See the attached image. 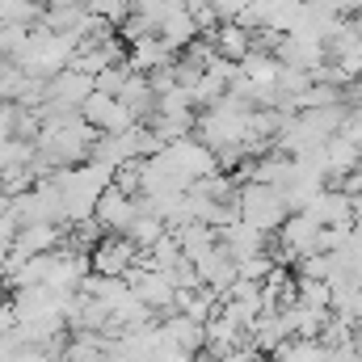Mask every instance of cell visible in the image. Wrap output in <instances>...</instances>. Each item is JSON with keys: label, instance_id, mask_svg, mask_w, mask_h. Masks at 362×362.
<instances>
[{"label": "cell", "instance_id": "3", "mask_svg": "<svg viewBox=\"0 0 362 362\" xmlns=\"http://www.w3.org/2000/svg\"><path fill=\"white\" fill-rule=\"evenodd\" d=\"M303 215L316 219V223H354V215H350V194H341L337 185H320V189L312 194V202L303 206Z\"/></svg>", "mask_w": 362, "mask_h": 362}, {"label": "cell", "instance_id": "1", "mask_svg": "<svg viewBox=\"0 0 362 362\" xmlns=\"http://www.w3.org/2000/svg\"><path fill=\"white\" fill-rule=\"evenodd\" d=\"M139 245L122 232H105L97 245L89 249V270L93 274H110V278H122L131 266H139Z\"/></svg>", "mask_w": 362, "mask_h": 362}, {"label": "cell", "instance_id": "4", "mask_svg": "<svg viewBox=\"0 0 362 362\" xmlns=\"http://www.w3.org/2000/svg\"><path fill=\"white\" fill-rule=\"evenodd\" d=\"M173 55H177V51H169L160 34H144V38H135V42L127 47V64H131V72H152V68L169 64Z\"/></svg>", "mask_w": 362, "mask_h": 362}, {"label": "cell", "instance_id": "6", "mask_svg": "<svg viewBox=\"0 0 362 362\" xmlns=\"http://www.w3.org/2000/svg\"><path fill=\"white\" fill-rule=\"evenodd\" d=\"M262 358H266V354H257L253 346H232V350H228L219 362H262Z\"/></svg>", "mask_w": 362, "mask_h": 362}, {"label": "cell", "instance_id": "2", "mask_svg": "<svg viewBox=\"0 0 362 362\" xmlns=\"http://www.w3.org/2000/svg\"><path fill=\"white\" fill-rule=\"evenodd\" d=\"M135 211H139V198H131V194H122L114 181L97 194V202H93V219L105 228V232H127V223L135 219Z\"/></svg>", "mask_w": 362, "mask_h": 362}, {"label": "cell", "instance_id": "5", "mask_svg": "<svg viewBox=\"0 0 362 362\" xmlns=\"http://www.w3.org/2000/svg\"><path fill=\"white\" fill-rule=\"evenodd\" d=\"M89 13H97L101 21H110L118 30L127 21V13H131V0H89Z\"/></svg>", "mask_w": 362, "mask_h": 362}]
</instances>
